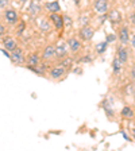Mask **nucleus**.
Masks as SVG:
<instances>
[{
    "label": "nucleus",
    "mask_w": 135,
    "mask_h": 151,
    "mask_svg": "<svg viewBox=\"0 0 135 151\" xmlns=\"http://www.w3.org/2000/svg\"><path fill=\"white\" fill-rule=\"evenodd\" d=\"M9 60L12 61L15 65H22V63H25V53H23L22 49H19V47H16V49H14L12 51H11V58Z\"/></svg>",
    "instance_id": "nucleus-1"
},
{
    "label": "nucleus",
    "mask_w": 135,
    "mask_h": 151,
    "mask_svg": "<svg viewBox=\"0 0 135 151\" xmlns=\"http://www.w3.org/2000/svg\"><path fill=\"white\" fill-rule=\"evenodd\" d=\"M49 74H50V78L58 81V80H62L64 77H65L66 69L62 68V66H56V68H51V69L49 70Z\"/></svg>",
    "instance_id": "nucleus-2"
},
{
    "label": "nucleus",
    "mask_w": 135,
    "mask_h": 151,
    "mask_svg": "<svg viewBox=\"0 0 135 151\" xmlns=\"http://www.w3.org/2000/svg\"><path fill=\"white\" fill-rule=\"evenodd\" d=\"M66 55H68V43H65L64 41H58L56 45V57L62 60Z\"/></svg>",
    "instance_id": "nucleus-3"
},
{
    "label": "nucleus",
    "mask_w": 135,
    "mask_h": 151,
    "mask_svg": "<svg viewBox=\"0 0 135 151\" xmlns=\"http://www.w3.org/2000/svg\"><path fill=\"white\" fill-rule=\"evenodd\" d=\"M93 34H95V31H93V28L91 27V26H82L81 27V30L79 31V35H80V38H81L82 41H91L92 38H93Z\"/></svg>",
    "instance_id": "nucleus-4"
},
{
    "label": "nucleus",
    "mask_w": 135,
    "mask_h": 151,
    "mask_svg": "<svg viewBox=\"0 0 135 151\" xmlns=\"http://www.w3.org/2000/svg\"><path fill=\"white\" fill-rule=\"evenodd\" d=\"M4 19H6V22L8 23V24H16V23H18V14H16V11L12 8L6 9Z\"/></svg>",
    "instance_id": "nucleus-5"
},
{
    "label": "nucleus",
    "mask_w": 135,
    "mask_h": 151,
    "mask_svg": "<svg viewBox=\"0 0 135 151\" xmlns=\"http://www.w3.org/2000/svg\"><path fill=\"white\" fill-rule=\"evenodd\" d=\"M66 43H68V49H69L73 54L79 53L80 49H81V42H80L77 38H69V39L66 41Z\"/></svg>",
    "instance_id": "nucleus-6"
},
{
    "label": "nucleus",
    "mask_w": 135,
    "mask_h": 151,
    "mask_svg": "<svg viewBox=\"0 0 135 151\" xmlns=\"http://www.w3.org/2000/svg\"><path fill=\"white\" fill-rule=\"evenodd\" d=\"M95 11L99 14H105L108 11V1L107 0H96L93 4Z\"/></svg>",
    "instance_id": "nucleus-7"
},
{
    "label": "nucleus",
    "mask_w": 135,
    "mask_h": 151,
    "mask_svg": "<svg viewBox=\"0 0 135 151\" xmlns=\"http://www.w3.org/2000/svg\"><path fill=\"white\" fill-rule=\"evenodd\" d=\"M50 20L51 23L54 24V27L57 28V30H61V28L64 27V18L61 15H58L57 12H53L50 15Z\"/></svg>",
    "instance_id": "nucleus-8"
},
{
    "label": "nucleus",
    "mask_w": 135,
    "mask_h": 151,
    "mask_svg": "<svg viewBox=\"0 0 135 151\" xmlns=\"http://www.w3.org/2000/svg\"><path fill=\"white\" fill-rule=\"evenodd\" d=\"M3 46H4V49L6 50H8V51H12L14 49H16V41L12 37H6L3 39Z\"/></svg>",
    "instance_id": "nucleus-9"
},
{
    "label": "nucleus",
    "mask_w": 135,
    "mask_h": 151,
    "mask_svg": "<svg viewBox=\"0 0 135 151\" xmlns=\"http://www.w3.org/2000/svg\"><path fill=\"white\" fill-rule=\"evenodd\" d=\"M54 55H56V46L49 45V46L45 47L43 53H42V58H43V60H50Z\"/></svg>",
    "instance_id": "nucleus-10"
},
{
    "label": "nucleus",
    "mask_w": 135,
    "mask_h": 151,
    "mask_svg": "<svg viewBox=\"0 0 135 151\" xmlns=\"http://www.w3.org/2000/svg\"><path fill=\"white\" fill-rule=\"evenodd\" d=\"M108 19H110L113 24H116V23L122 22V15H120V12L118 9H112L110 12V15H108Z\"/></svg>",
    "instance_id": "nucleus-11"
},
{
    "label": "nucleus",
    "mask_w": 135,
    "mask_h": 151,
    "mask_svg": "<svg viewBox=\"0 0 135 151\" xmlns=\"http://www.w3.org/2000/svg\"><path fill=\"white\" fill-rule=\"evenodd\" d=\"M119 41L122 42L123 45L127 43V42L130 41V34H129V28L127 27H123L119 31Z\"/></svg>",
    "instance_id": "nucleus-12"
},
{
    "label": "nucleus",
    "mask_w": 135,
    "mask_h": 151,
    "mask_svg": "<svg viewBox=\"0 0 135 151\" xmlns=\"http://www.w3.org/2000/svg\"><path fill=\"white\" fill-rule=\"evenodd\" d=\"M45 7H46V9L49 11V12H58L61 9V7H60V3L58 1H49V3H46L45 4Z\"/></svg>",
    "instance_id": "nucleus-13"
},
{
    "label": "nucleus",
    "mask_w": 135,
    "mask_h": 151,
    "mask_svg": "<svg viewBox=\"0 0 135 151\" xmlns=\"http://www.w3.org/2000/svg\"><path fill=\"white\" fill-rule=\"evenodd\" d=\"M120 115H122V117H124V119H132L134 117V111H132L131 107H129V105H126V107H123L122 112H120Z\"/></svg>",
    "instance_id": "nucleus-14"
},
{
    "label": "nucleus",
    "mask_w": 135,
    "mask_h": 151,
    "mask_svg": "<svg viewBox=\"0 0 135 151\" xmlns=\"http://www.w3.org/2000/svg\"><path fill=\"white\" fill-rule=\"evenodd\" d=\"M26 63H27V66H35L39 63V57H38V54H30V55L27 57V60H26Z\"/></svg>",
    "instance_id": "nucleus-15"
},
{
    "label": "nucleus",
    "mask_w": 135,
    "mask_h": 151,
    "mask_svg": "<svg viewBox=\"0 0 135 151\" xmlns=\"http://www.w3.org/2000/svg\"><path fill=\"white\" fill-rule=\"evenodd\" d=\"M118 58L120 60L122 63L127 62V60H129V54H127L126 49H123V47H119V49H118Z\"/></svg>",
    "instance_id": "nucleus-16"
},
{
    "label": "nucleus",
    "mask_w": 135,
    "mask_h": 151,
    "mask_svg": "<svg viewBox=\"0 0 135 151\" xmlns=\"http://www.w3.org/2000/svg\"><path fill=\"white\" fill-rule=\"evenodd\" d=\"M112 70H113L115 74H119L120 70H122V62H120V60L118 58V57L112 61Z\"/></svg>",
    "instance_id": "nucleus-17"
},
{
    "label": "nucleus",
    "mask_w": 135,
    "mask_h": 151,
    "mask_svg": "<svg viewBox=\"0 0 135 151\" xmlns=\"http://www.w3.org/2000/svg\"><path fill=\"white\" fill-rule=\"evenodd\" d=\"M27 68L31 70V72L37 73L38 76H43L45 74V68H39V63H38V65H35V66H27Z\"/></svg>",
    "instance_id": "nucleus-18"
},
{
    "label": "nucleus",
    "mask_w": 135,
    "mask_h": 151,
    "mask_svg": "<svg viewBox=\"0 0 135 151\" xmlns=\"http://www.w3.org/2000/svg\"><path fill=\"white\" fill-rule=\"evenodd\" d=\"M108 46V42H100V43H97V46H96V51H97L99 54H103L104 51H105V49H107Z\"/></svg>",
    "instance_id": "nucleus-19"
},
{
    "label": "nucleus",
    "mask_w": 135,
    "mask_h": 151,
    "mask_svg": "<svg viewBox=\"0 0 135 151\" xmlns=\"http://www.w3.org/2000/svg\"><path fill=\"white\" fill-rule=\"evenodd\" d=\"M62 60H64V58H62ZM72 62H73V61H72V58H68V55H66V57H65V60H64V61H61L60 66H62V68H65V69H68V68H69V66L72 65Z\"/></svg>",
    "instance_id": "nucleus-20"
},
{
    "label": "nucleus",
    "mask_w": 135,
    "mask_h": 151,
    "mask_svg": "<svg viewBox=\"0 0 135 151\" xmlns=\"http://www.w3.org/2000/svg\"><path fill=\"white\" fill-rule=\"evenodd\" d=\"M62 18H64V26H65V28H70V27H72V24H73L72 18H70V16H68V15L62 16Z\"/></svg>",
    "instance_id": "nucleus-21"
},
{
    "label": "nucleus",
    "mask_w": 135,
    "mask_h": 151,
    "mask_svg": "<svg viewBox=\"0 0 135 151\" xmlns=\"http://www.w3.org/2000/svg\"><path fill=\"white\" fill-rule=\"evenodd\" d=\"M39 8H41V6L39 4H31V15L34 16V15H37L38 12H39Z\"/></svg>",
    "instance_id": "nucleus-22"
},
{
    "label": "nucleus",
    "mask_w": 135,
    "mask_h": 151,
    "mask_svg": "<svg viewBox=\"0 0 135 151\" xmlns=\"http://www.w3.org/2000/svg\"><path fill=\"white\" fill-rule=\"evenodd\" d=\"M8 4V0H0V8H6Z\"/></svg>",
    "instance_id": "nucleus-23"
},
{
    "label": "nucleus",
    "mask_w": 135,
    "mask_h": 151,
    "mask_svg": "<svg viewBox=\"0 0 135 151\" xmlns=\"http://www.w3.org/2000/svg\"><path fill=\"white\" fill-rule=\"evenodd\" d=\"M4 34H6V27H4V24L0 23V37H3Z\"/></svg>",
    "instance_id": "nucleus-24"
},
{
    "label": "nucleus",
    "mask_w": 135,
    "mask_h": 151,
    "mask_svg": "<svg viewBox=\"0 0 135 151\" xmlns=\"http://www.w3.org/2000/svg\"><path fill=\"white\" fill-rule=\"evenodd\" d=\"M115 39H116V37H115L113 34H110L107 37V42H108V43H110V42H112V41H115Z\"/></svg>",
    "instance_id": "nucleus-25"
},
{
    "label": "nucleus",
    "mask_w": 135,
    "mask_h": 151,
    "mask_svg": "<svg viewBox=\"0 0 135 151\" xmlns=\"http://www.w3.org/2000/svg\"><path fill=\"white\" fill-rule=\"evenodd\" d=\"M81 24L82 26L88 24V16H87V18H85V16H81Z\"/></svg>",
    "instance_id": "nucleus-26"
},
{
    "label": "nucleus",
    "mask_w": 135,
    "mask_h": 151,
    "mask_svg": "<svg viewBox=\"0 0 135 151\" xmlns=\"http://www.w3.org/2000/svg\"><path fill=\"white\" fill-rule=\"evenodd\" d=\"M1 53H3L4 55L7 57V58H11V54L8 53V50H6V49H1Z\"/></svg>",
    "instance_id": "nucleus-27"
},
{
    "label": "nucleus",
    "mask_w": 135,
    "mask_h": 151,
    "mask_svg": "<svg viewBox=\"0 0 135 151\" xmlns=\"http://www.w3.org/2000/svg\"><path fill=\"white\" fill-rule=\"evenodd\" d=\"M23 28H25V24H23V23H22V24L19 26V30H18V31H16V32H18L19 35H20V34H22V32H23Z\"/></svg>",
    "instance_id": "nucleus-28"
},
{
    "label": "nucleus",
    "mask_w": 135,
    "mask_h": 151,
    "mask_svg": "<svg viewBox=\"0 0 135 151\" xmlns=\"http://www.w3.org/2000/svg\"><path fill=\"white\" fill-rule=\"evenodd\" d=\"M130 20H131V23L135 26V14H132V15L130 16Z\"/></svg>",
    "instance_id": "nucleus-29"
},
{
    "label": "nucleus",
    "mask_w": 135,
    "mask_h": 151,
    "mask_svg": "<svg viewBox=\"0 0 135 151\" xmlns=\"http://www.w3.org/2000/svg\"><path fill=\"white\" fill-rule=\"evenodd\" d=\"M131 78L135 80V68H132V70H131Z\"/></svg>",
    "instance_id": "nucleus-30"
},
{
    "label": "nucleus",
    "mask_w": 135,
    "mask_h": 151,
    "mask_svg": "<svg viewBox=\"0 0 135 151\" xmlns=\"http://www.w3.org/2000/svg\"><path fill=\"white\" fill-rule=\"evenodd\" d=\"M131 45H132V47H134V49H135V35L131 38Z\"/></svg>",
    "instance_id": "nucleus-31"
},
{
    "label": "nucleus",
    "mask_w": 135,
    "mask_h": 151,
    "mask_svg": "<svg viewBox=\"0 0 135 151\" xmlns=\"http://www.w3.org/2000/svg\"><path fill=\"white\" fill-rule=\"evenodd\" d=\"M132 96H134V99H135V86H134V89H132Z\"/></svg>",
    "instance_id": "nucleus-32"
},
{
    "label": "nucleus",
    "mask_w": 135,
    "mask_h": 151,
    "mask_svg": "<svg viewBox=\"0 0 135 151\" xmlns=\"http://www.w3.org/2000/svg\"><path fill=\"white\" fill-rule=\"evenodd\" d=\"M19 1H20V3H25V1H27V0H19Z\"/></svg>",
    "instance_id": "nucleus-33"
},
{
    "label": "nucleus",
    "mask_w": 135,
    "mask_h": 151,
    "mask_svg": "<svg viewBox=\"0 0 135 151\" xmlns=\"http://www.w3.org/2000/svg\"><path fill=\"white\" fill-rule=\"evenodd\" d=\"M132 134H134V138H135V128H134V131H132Z\"/></svg>",
    "instance_id": "nucleus-34"
}]
</instances>
